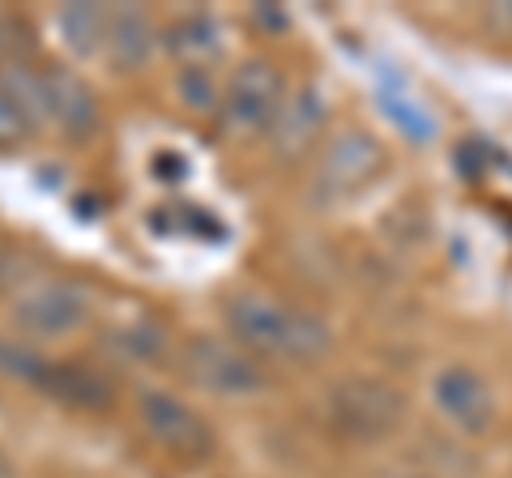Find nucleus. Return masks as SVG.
Masks as SVG:
<instances>
[{"label": "nucleus", "instance_id": "1", "mask_svg": "<svg viewBox=\"0 0 512 478\" xmlns=\"http://www.w3.org/2000/svg\"><path fill=\"white\" fill-rule=\"evenodd\" d=\"M227 325L261 359L312 363L329 350V329L312 312L286 308L269 295H235L227 304Z\"/></svg>", "mask_w": 512, "mask_h": 478}, {"label": "nucleus", "instance_id": "2", "mask_svg": "<svg viewBox=\"0 0 512 478\" xmlns=\"http://www.w3.org/2000/svg\"><path fill=\"white\" fill-rule=\"evenodd\" d=\"M402 393L380 385V380H367V376H355V380H342L338 389L329 393L325 402V414L329 423L338 427L346 440H380L389 436L397 423H402Z\"/></svg>", "mask_w": 512, "mask_h": 478}, {"label": "nucleus", "instance_id": "3", "mask_svg": "<svg viewBox=\"0 0 512 478\" xmlns=\"http://www.w3.org/2000/svg\"><path fill=\"white\" fill-rule=\"evenodd\" d=\"M13 321L35 338H69L90 321V295L77 282H35L13 299Z\"/></svg>", "mask_w": 512, "mask_h": 478}, {"label": "nucleus", "instance_id": "4", "mask_svg": "<svg viewBox=\"0 0 512 478\" xmlns=\"http://www.w3.org/2000/svg\"><path fill=\"white\" fill-rule=\"evenodd\" d=\"M184 372L192 385L222 393V397H244L265 385V372L256 368L248 350H235L218 338H197L184 350Z\"/></svg>", "mask_w": 512, "mask_h": 478}, {"label": "nucleus", "instance_id": "5", "mask_svg": "<svg viewBox=\"0 0 512 478\" xmlns=\"http://www.w3.org/2000/svg\"><path fill=\"white\" fill-rule=\"evenodd\" d=\"M141 427L150 432L154 444H163L175 457H210L214 449V432L192 406H184L171 393H141Z\"/></svg>", "mask_w": 512, "mask_h": 478}, {"label": "nucleus", "instance_id": "6", "mask_svg": "<svg viewBox=\"0 0 512 478\" xmlns=\"http://www.w3.org/2000/svg\"><path fill=\"white\" fill-rule=\"evenodd\" d=\"M384 167V150L367 133H342L325 150L316 167V197L320 201H346L359 188H367Z\"/></svg>", "mask_w": 512, "mask_h": 478}, {"label": "nucleus", "instance_id": "7", "mask_svg": "<svg viewBox=\"0 0 512 478\" xmlns=\"http://www.w3.org/2000/svg\"><path fill=\"white\" fill-rule=\"evenodd\" d=\"M436 410L444 414V423H453L466 436H483L495 423V397L491 385L474 368H444L431 385Z\"/></svg>", "mask_w": 512, "mask_h": 478}, {"label": "nucleus", "instance_id": "8", "mask_svg": "<svg viewBox=\"0 0 512 478\" xmlns=\"http://www.w3.org/2000/svg\"><path fill=\"white\" fill-rule=\"evenodd\" d=\"M43 116L69 137H90L99 129V103H94L90 86L69 69L43 73Z\"/></svg>", "mask_w": 512, "mask_h": 478}, {"label": "nucleus", "instance_id": "9", "mask_svg": "<svg viewBox=\"0 0 512 478\" xmlns=\"http://www.w3.org/2000/svg\"><path fill=\"white\" fill-rule=\"evenodd\" d=\"M282 107V77L269 65H248L227 86V120L235 129H265Z\"/></svg>", "mask_w": 512, "mask_h": 478}, {"label": "nucleus", "instance_id": "10", "mask_svg": "<svg viewBox=\"0 0 512 478\" xmlns=\"http://www.w3.org/2000/svg\"><path fill=\"white\" fill-rule=\"evenodd\" d=\"M320 124H325V103H320V94L316 90L291 94V99L278 107L274 124H269L278 158H295V154L308 150L316 141V133H320Z\"/></svg>", "mask_w": 512, "mask_h": 478}, {"label": "nucleus", "instance_id": "11", "mask_svg": "<svg viewBox=\"0 0 512 478\" xmlns=\"http://www.w3.org/2000/svg\"><path fill=\"white\" fill-rule=\"evenodd\" d=\"M35 385L47 389L52 397H60V402H73V406H86V410L111 402L107 380H99L94 372H82V368H64V363H43Z\"/></svg>", "mask_w": 512, "mask_h": 478}, {"label": "nucleus", "instance_id": "12", "mask_svg": "<svg viewBox=\"0 0 512 478\" xmlns=\"http://www.w3.org/2000/svg\"><path fill=\"white\" fill-rule=\"evenodd\" d=\"M107 47H111V60H116V65L137 69V65H146L150 52H154V30L137 9L107 13Z\"/></svg>", "mask_w": 512, "mask_h": 478}, {"label": "nucleus", "instance_id": "13", "mask_svg": "<svg viewBox=\"0 0 512 478\" xmlns=\"http://www.w3.org/2000/svg\"><path fill=\"white\" fill-rule=\"evenodd\" d=\"M380 99H384V116H389L410 141H419V146H423V141H431V137L440 133L436 116H431V111H427L419 99H414V94H410L402 82H393V86L384 82V94H380Z\"/></svg>", "mask_w": 512, "mask_h": 478}, {"label": "nucleus", "instance_id": "14", "mask_svg": "<svg viewBox=\"0 0 512 478\" xmlns=\"http://www.w3.org/2000/svg\"><path fill=\"white\" fill-rule=\"evenodd\" d=\"M222 39V30L210 22V18H188V22H175L171 30H167V47L175 56H184V60H210V56H218V43Z\"/></svg>", "mask_w": 512, "mask_h": 478}, {"label": "nucleus", "instance_id": "15", "mask_svg": "<svg viewBox=\"0 0 512 478\" xmlns=\"http://www.w3.org/2000/svg\"><path fill=\"white\" fill-rule=\"evenodd\" d=\"M60 30L77 52H94L99 43H107V9L94 5H73L60 13Z\"/></svg>", "mask_w": 512, "mask_h": 478}, {"label": "nucleus", "instance_id": "16", "mask_svg": "<svg viewBox=\"0 0 512 478\" xmlns=\"http://www.w3.org/2000/svg\"><path fill=\"white\" fill-rule=\"evenodd\" d=\"M111 342H116V350L128 359H158L163 355V333H158L154 325H128Z\"/></svg>", "mask_w": 512, "mask_h": 478}, {"label": "nucleus", "instance_id": "17", "mask_svg": "<svg viewBox=\"0 0 512 478\" xmlns=\"http://www.w3.org/2000/svg\"><path fill=\"white\" fill-rule=\"evenodd\" d=\"M30 133H35V120L26 116L9 90H0V146H22Z\"/></svg>", "mask_w": 512, "mask_h": 478}, {"label": "nucleus", "instance_id": "18", "mask_svg": "<svg viewBox=\"0 0 512 478\" xmlns=\"http://www.w3.org/2000/svg\"><path fill=\"white\" fill-rule=\"evenodd\" d=\"M180 90H184V99L197 107V111H210V107H214V86L205 82V73H201V69H188V73H184V82H180Z\"/></svg>", "mask_w": 512, "mask_h": 478}, {"label": "nucleus", "instance_id": "19", "mask_svg": "<svg viewBox=\"0 0 512 478\" xmlns=\"http://www.w3.org/2000/svg\"><path fill=\"white\" fill-rule=\"evenodd\" d=\"M154 171H163L158 180L175 184V180H184V175H188V163H184V158H175V154H158L154 158Z\"/></svg>", "mask_w": 512, "mask_h": 478}, {"label": "nucleus", "instance_id": "20", "mask_svg": "<svg viewBox=\"0 0 512 478\" xmlns=\"http://www.w3.org/2000/svg\"><path fill=\"white\" fill-rule=\"evenodd\" d=\"M13 52H18V26L0 18V65H9Z\"/></svg>", "mask_w": 512, "mask_h": 478}, {"label": "nucleus", "instance_id": "21", "mask_svg": "<svg viewBox=\"0 0 512 478\" xmlns=\"http://www.w3.org/2000/svg\"><path fill=\"white\" fill-rule=\"evenodd\" d=\"M376 478H436V474H427L419 466H393V470H380Z\"/></svg>", "mask_w": 512, "mask_h": 478}, {"label": "nucleus", "instance_id": "22", "mask_svg": "<svg viewBox=\"0 0 512 478\" xmlns=\"http://www.w3.org/2000/svg\"><path fill=\"white\" fill-rule=\"evenodd\" d=\"M491 18H495V22H500V26H512V5H500V9H495V13H491Z\"/></svg>", "mask_w": 512, "mask_h": 478}, {"label": "nucleus", "instance_id": "23", "mask_svg": "<svg viewBox=\"0 0 512 478\" xmlns=\"http://www.w3.org/2000/svg\"><path fill=\"white\" fill-rule=\"evenodd\" d=\"M0 478H13V466H9V457L0 453Z\"/></svg>", "mask_w": 512, "mask_h": 478}]
</instances>
